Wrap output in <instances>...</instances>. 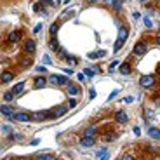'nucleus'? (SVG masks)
I'll return each mask as SVG.
<instances>
[{
    "label": "nucleus",
    "instance_id": "nucleus-1",
    "mask_svg": "<svg viewBox=\"0 0 160 160\" xmlns=\"http://www.w3.org/2000/svg\"><path fill=\"white\" fill-rule=\"evenodd\" d=\"M127 37H129L127 28L120 26V28H118V35H117V42H115V47H113V51H115V52H118V51L122 49V45H124V42L127 40Z\"/></svg>",
    "mask_w": 160,
    "mask_h": 160
},
{
    "label": "nucleus",
    "instance_id": "nucleus-2",
    "mask_svg": "<svg viewBox=\"0 0 160 160\" xmlns=\"http://www.w3.org/2000/svg\"><path fill=\"white\" fill-rule=\"evenodd\" d=\"M155 82H157V77H155V75H143V77H141V80H139L141 87H145V89L153 87V85H155Z\"/></svg>",
    "mask_w": 160,
    "mask_h": 160
},
{
    "label": "nucleus",
    "instance_id": "nucleus-3",
    "mask_svg": "<svg viewBox=\"0 0 160 160\" xmlns=\"http://www.w3.org/2000/svg\"><path fill=\"white\" fill-rule=\"evenodd\" d=\"M49 82L54 84V85H66L68 84V78L66 77H61V75H51L49 77Z\"/></svg>",
    "mask_w": 160,
    "mask_h": 160
},
{
    "label": "nucleus",
    "instance_id": "nucleus-4",
    "mask_svg": "<svg viewBox=\"0 0 160 160\" xmlns=\"http://www.w3.org/2000/svg\"><path fill=\"white\" fill-rule=\"evenodd\" d=\"M16 122H30L33 117L31 115H28V113H23V112H19V113H14V117H12Z\"/></svg>",
    "mask_w": 160,
    "mask_h": 160
},
{
    "label": "nucleus",
    "instance_id": "nucleus-5",
    "mask_svg": "<svg viewBox=\"0 0 160 160\" xmlns=\"http://www.w3.org/2000/svg\"><path fill=\"white\" fill-rule=\"evenodd\" d=\"M146 49H148V47H146L145 42H138V44L134 45V54H136V56H143V54L146 52Z\"/></svg>",
    "mask_w": 160,
    "mask_h": 160
},
{
    "label": "nucleus",
    "instance_id": "nucleus-6",
    "mask_svg": "<svg viewBox=\"0 0 160 160\" xmlns=\"http://www.w3.org/2000/svg\"><path fill=\"white\" fill-rule=\"evenodd\" d=\"M19 38H21V33L19 31H10L9 37H7V42L9 44H16V42H19Z\"/></svg>",
    "mask_w": 160,
    "mask_h": 160
},
{
    "label": "nucleus",
    "instance_id": "nucleus-7",
    "mask_svg": "<svg viewBox=\"0 0 160 160\" xmlns=\"http://www.w3.org/2000/svg\"><path fill=\"white\" fill-rule=\"evenodd\" d=\"M0 113L3 115V117H14V110L10 108V106H7V105H2V108H0Z\"/></svg>",
    "mask_w": 160,
    "mask_h": 160
},
{
    "label": "nucleus",
    "instance_id": "nucleus-8",
    "mask_svg": "<svg viewBox=\"0 0 160 160\" xmlns=\"http://www.w3.org/2000/svg\"><path fill=\"white\" fill-rule=\"evenodd\" d=\"M47 82H49V80H47L45 77H37L33 84H35V87H37V89H42V87H45V84H47Z\"/></svg>",
    "mask_w": 160,
    "mask_h": 160
},
{
    "label": "nucleus",
    "instance_id": "nucleus-9",
    "mask_svg": "<svg viewBox=\"0 0 160 160\" xmlns=\"http://www.w3.org/2000/svg\"><path fill=\"white\" fill-rule=\"evenodd\" d=\"M35 49H37L35 40H26V44H24V51H26V52H35Z\"/></svg>",
    "mask_w": 160,
    "mask_h": 160
},
{
    "label": "nucleus",
    "instance_id": "nucleus-10",
    "mask_svg": "<svg viewBox=\"0 0 160 160\" xmlns=\"http://www.w3.org/2000/svg\"><path fill=\"white\" fill-rule=\"evenodd\" d=\"M96 131H98V127H96V125H89V127L84 131V138H92V136L96 134Z\"/></svg>",
    "mask_w": 160,
    "mask_h": 160
},
{
    "label": "nucleus",
    "instance_id": "nucleus-11",
    "mask_svg": "<svg viewBox=\"0 0 160 160\" xmlns=\"http://www.w3.org/2000/svg\"><path fill=\"white\" fill-rule=\"evenodd\" d=\"M23 89H24V82H19V84H16V85L12 87V94H14V96H19V94L23 92Z\"/></svg>",
    "mask_w": 160,
    "mask_h": 160
},
{
    "label": "nucleus",
    "instance_id": "nucleus-12",
    "mask_svg": "<svg viewBox=\"0 0 160 160\" xmlns=\"http://www.w3.org/2000/svg\"><path fill=\"white\" fill-rule=\"evenodd\" d=\"M66 110H68L66 106H61V108H56V110L52 112V117H54V118H57V117H63V115L66 113Z\"/></svg>",
    "mask_w": 160,
    "mask_h": 160
},
{
    "label": "nucleus",
    "instance_id": "nucleus-13",
    "mask_svg": "<svg viewBox=\"0 0 160 160\" xmlns=\"http://www.w3.org/2000/svg\"><path fill=\"white\" fill-rule=\"evenodd\" d=\"M115 118H117L120 124H125V122H127V113H125V112H117V113H115Z\"/></svg>",
    "mask_w": 160,
    "mask_h": 160
},
{
    "label": "nucleus",
    "instance_id": "nucleus-14",
    "mask_svg": "<svg viewBox=\"0 0 160 160\" xmlns=\"http://www.w3.org/2000/svg\"><path fill=\"white\" fill-rule=\"evenodd\" d=\"M80 145L85 146V148H91V146L94 145V138H82V139H80Z\"/></svg>",
    "mask_w": 160,
    "mask_h": 160
},
{
    "label": "nucleus",
    "instance_id": "nucleus-15",
    "mask_svg": "<svg viewBox=\"0 0 160 160\" xmlns=\"http://www.w3.org/2000/svg\"><path fill=\"white\" fill-rule=\"evenodd\" d=\"M108 155H110V152L106 148H101L98 152V160H108Z\"/></svg>",
    "mask_w": 160,
    "mask_h": 160
},
{
    "label": "nucleus",
    "instance_id": "nucleus-16",
    "mask_svg": "<svg viewBox=\"0 0 160 160\" xmlns=\"http://www.w3.org/2000/svg\"><path fill=\"white\" fill-rule=\"evenodd\" d=\"M148 134H150L153 139H160V129H157V127H150V129H148Z\"/></svg>",
    "mask_w": 160,
    "mask_h": 160
},
{
    "label": "nucleus",
    "instance_id": "nucleus-17",
    "mask_svg": "<svg viewBox=\"0 0 160 160\" xmlns=\"http://www.w3.org/2000/svg\"><path fill=\"white\" fill-rule=\"evenodd\" d=\"M120 73H122V75H129V73H131L129 63H122V64H120Z\"/></svg>",
    "mask_w": 160,
    "mask_h": 160
},
{
    "label": "nucleus",
    "instance_id": "nucleus-18",
    "mask_svg": "<svg viewBox=\"0 0 160 160\" xmlns=\"http://www.w3.org/2000/svg\"><path fill=\"white\" fill-rule=\"evenodd\" d=\"M68 92H70L71 96H77V94L80 92V89H78V85H73V84H68Z\"/></svg>",
    "mask_w": 160,
    "mask_h": 160
},
{
    "label": "nucleus",
    "instance_id": "nucleus-19",
    "mask_svg": "<svg viewBox=\"0 0 160 160\" xmlns=\"http://www.w3.org/2000/svg\"><path fill=\"white\" fill-rule=\"evenodd\" d=\"M49 47H51V49H54V51H59V42H57V38H56V37H52V38H51Z\"/></svg>",
    "mask_w": 160,
    "mask_h": 160
},
{
    "label": "nucleus",
    "instance_id": "nucleus-20",
    "mask_svg": "<svg viewBox=\"0 0 160 160\" xmlns=\"http://www.w3.org/2000/svg\"><path fill=\"white\" fill-rule=\"evenodd\" d=\"M96 71H98V68H85L82 73H84V75H87L89 78H92V77L96 75Z\"/></svg>",
    "mask_w": 160,
    "mask_h": 160
},
{
    "label": "nucleus",
    "instance_id": "nucleus-21",
    "mask_svg": "<svg viewBox=\"0 0 160 160\" xmlns=\"http://www.w3.org/2000/svg\"><path fill=\"white\" fill-rule=\"evenodd\" d=\"M12 77H14V75H12L10 71H3V73H2V82H3V84H7V82H10V80H12Z\"/></svg>",
    "mask_w": 160,
    "mask_h": 160
},
{
    "label": "nucleus",
    "instance_id": "nucleus-22",
    "mask_svg": "<svg viewBox=\"0 0 160 160\" xmlns=\"http://www.w3.org/2000/svg\"><path fill=\"white\" fill-rule=\"evenodd\" d=\"M105 54H106L105 51H96V52H91V54H89V59H96V57H103Z\"/></svg>",
    "mask_w": 160,
    "mask_h": 160
},
{
    "label": "nucleus",
    "instance_id": "nucleus-23",
    "mask_svg": "<svg viewBox=\"0 0 160 160\" xmlns=\"http://www.w3.org/2000/svg\"><path fill=\"white\" fill-rule=\"evenodd\" d=\"M57 30H59V23H52V24H51V28H49V31H51V35H52V37H56Z\"/></svg>",
    "mask_w": 160,
    "mask_h": 160
},
{
    "label": "nucleus",
    "instance_id": "nucleus-24",
    "mask_svg": "<svg viewBox=\"0 0 160 160\" xmlns=\"http://www.w3.org/2000/svg\"><path fill=\"white\" fill-rule=\"evenodd\" d=\"M47 115H49V113H44V112H38V113H35V117H33V118H35V120H44V118H45Z\"/></svg>",
    "mask_w": 160,
    "mask_h": 160
},
{
    "label": "nucleus",
    "instance_id": "nucleus-25",
    "mask_svg": "<svg viewBox=\"0 0 160 160\" xmlns=\"http://www.w3.org/2000/svg\"><path fill=\"white\" fill-rule=\"evenodd\" d=\"M37 160H57L56 157H52V155H38Z\"/></svg>",
    "mask_w": 160,
    "mask_h": 160
},
{
    "label": "nucleus",
    "instance_id": "nucleus-26",
    "mask_svg": "<svg viewBox=\"0 0 160 160\" xmlns=\"http://www.w3.org/2000/svg\"><path fill=\"white\" fill-rule=\"evenodd\" d=\"M12 98H14L12 91H9V92H5V94H3V99H5V101H12Z\"/></svg>",
    "mask_w": 160,
    "mask_h": 160
},
{
    "label": "nucleus",
    "instance_id": "nucleus-27",
    "mask_svg": "<svg viewBox=\"0 0 160 160\" xmlns=\"http://www.w3.org/2000/svg\"><path fill=\"white\" fill-rule=\"evenodd\" d=\"M110 3H112L117 10H120V9H122V2H120V0H117V2H110Z\"/></svg>",
    "mask_w": 160,
    "mask_h": 160
},
{
    "label": "nucleus",
    "instance_id": "nucleus-28",
    "mask_svg": "<svg viewBox=\"0 0 160 160\" xmlns=\"http://www.w3.org/2000/svg\"><path fill=\"white\" fill-rule=\"evenodd\" d=\"M68 106H70V108H75V106H77V99H75V98H70V99H68Z\"/></svg>",
    "mask_w": 160,
    "mask_h": 160
},
{
    "label": "nucleus",
    "instance_id": "nucleus-29",
    "mask_svg": "<svg viewBox=\"0 0 160 160\" xmlns=\"http://www.w3.org/2000/svg\"><path fill=\"white\" fill-rule=\"evenodd\" d=\"M0 129H2V132H3V134H9V132H10V125H9V124H5V125H2Z\"/></svg>",
    "mask_w": 160,
    "mask_h": 160
},
{
    "label": "nucleus",
    "instance_id": "nucleus-30",
    "mask_svg": "<svg viewBox=\"0 0 160 160\" xmlns=\"http://www.w3.org/2000/svg\"><path fill=\"white\" fill-rule=\"evenodd\" d=\"M40 30H42V24H37V26L33 28V33H40Z\"/></svg>",
    "mask_w": 160,
    "mask_h": 160
},
{
    "label": "nucleus",
    "instance_id": "nucleus-31",
    "mask_svg": "<svg viewBox=\"0 0 160 160\" xmlns=\"http://www.w3.org/2000/svg\"><path fill=\"white\" fill-rule=\"evenodd\" d=\"M118 64H120V63H118V61L115 59L113 63H110V70H113V68H115V66H118Z\"/></svg>",
    "mask_w": 160,
    "mask_h": 160
},
{
    "label": "nucleus",
    "instance_id": "nucleus-32",
    "mask_svg": "<svg viewBox=\"0 0 160 160\" xmlns=\"http://www.w3.org/2000/svg\"><path fill=\"white\" fill-rule=\"evenodd\" d=\"M117 94H118V91H113V92H112V94L108 96V101H112V99H113V98H115Z\"/></svg>",
    "mask_w": 160,
    "mask_h": 160
},
{
    "label": "nucleus",
    "instance_id": "nucleus-33",
    "mask_svg": "<svg viewBox=\"0 0 160 160\" xmlns=\"http://www.w3.org/2000/svg\"><path fill=\"white\" fill-rule=\"evenodd\" d=\"M124 101L125 103H132L134 101V96H127V98H124Z\"/></svg>",
    "mask_w": 160,
    "mask_h": 160
},
{
    "label": "nucleus",
    "instance_id": "nucleus-34",
    "mask_svg": "<svg viewBox=\"0 0 160 160\" xmlns=\"http://www.w3.org/2000/svg\"><path fill=\"white\" fill-rule=\"evenodd\" d=\"M143 21H145V24H146V26H148V28H152V21H150V19H148V17H145V19H143Z\"/></svg>",
    "mask_w": 160,
    "mask_h": 160
},
{
    "label": "nucleus",
    "instance_id": "nucleus-35",
    "mask_svg": "<svg viewBox=\"0 0 160 160\" xmlns=\"http://www.w3.org/2000/svg\"><path fill=\"white\" fill-rule=\"evenodd\" d=\"M120 160H134V157H132V155H124Z\"/></svg>",
    "mask_w": 160,
    "mask_h": 160
},
{
    "label": "nucleus",
    "instance_id": "nucleus-36",
    "mask_svg": "<svg viewBox=\"0 0 160 160\" xmlns=\"http://www.w3.org/2000/svg\"><path fill=\"white\" fill-rule=\"evenodd\" d=\"M44 63H45V64H51V57H47V56H44Z\"/></svg>",
    "mask_w": 160,
    "mask_h": 160
},
{
    "label": "nucleus",
    "instance_id": "nucleus-37",
    "mask_svg": "<svg viewBox=\"0 0 160 160\" xmlns=\"http://www.w3.org/2000/svg\"><path fill=\"white\" fill-rule=\"evenodd\" d=\"M37 71H45V73H47V68H45V66H38Z\"/></svg>",
    "mask_w": 160,
    "mask_h": 160
},
{
    "label": "nucleus",
    "instance_id": "nucleus-38",
    "mask_svg": "<svg viewBox=\"0 0 160 160\" xmlns=\"http://www.w3.org/2000/svg\"><path fill=\"white\" fill-rule=\"evenodd\" d=\"M134 134L139 136V134H141V129H139V127H134Z\"/></svg>",
    "mask_w": 160,
    "mask_h": 160
},
{
    "label": "nucleus",
    "instance_id": "nucleus-39",
    "mask_svg": "<svg viewBox=\"0 0 160 160\" xmlns=\"http://www.w3.org/2000/svg\"><path fill=\"white\" fill-rule=\"evenodd\" d=\"M113 138H115V134H112V132H110V134H106V139H113Z\"/></svg>",
    "mask_w": 160,
    "mask_h": 160
},
{
    "label": "nucleus",
    "instance_id": "nucleus-40",
    "mask_svg": "<svg viewBox=\"0 0 160 160\" xmlns=\"http://www.w3.org/2000/svg\"><path fill=\"white\" fill-rule=\"evenodd\" d=\"M157 44H159V45H160V37H159V38H157Z\"/></svg>",
    "mask_w": 160,
    "mask_h": 160
}]
</instances>
